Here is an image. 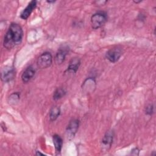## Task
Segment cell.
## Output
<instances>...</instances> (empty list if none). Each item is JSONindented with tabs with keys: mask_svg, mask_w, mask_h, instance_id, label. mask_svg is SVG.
Listing matches in <instances>:
<instances>
[{
	"mask_svg": "<svg viewBox=\"0 0 156 156\" xmlns=\"http://www.w3.org/2000/svg\"><path fill=\"white\" fill-rule=\"evenodd\" d=\"M20 99V93L19 92H14L11 94L9 98V102L10 104H15L18 102Z\"/></svg>",
	"mask_w": 156,
	"mask_h": 156,
	"instance_id": "cell-16",
	"label": "cell"
},
{
	"mask_svg": "<svg viewBox=\"0 0 156 156\" xmlns=\"http://www.w3.org/2000/svg\"><path fill=\"white\" fill-rule=\"evenodd\" d=\"M69 51V48L67 45H62L59 48L55 56V62L57 65H61L65 61Z\"/></svg>",
	"mask_w": 156,
	"mask_h": 156,
	"instance_id": "cell-8",
	"label": "cell"
},
{
	"mask_svg": "<svg viewBox=\"0 0 156 156\" xmlns=\"http://www.w3.org/2000/svg\"><path fill=\"white\" fill-rule=\"evenodd\" d=\"M154 112V106L152 104H149L145 108V113L146 115H151Z\"/></svg>",
	"mask_w": 156,
	"mask_h": 156,
	"instance_id": "cell-17",
	"label": "cell"
},
{
	"mask_svg": "<svg viewBox=\"0 0 156 156\" xmlns=\"http://www.w3.org/2000/svg\"><path fill=\"white\" fill-rule=\"evenodd\" d=\"M15 76L14 67L11 66H5L1 71V80L4 82H9L13 80Z\"/></svg>",
	"mask_w": 156,
	"mask_h": 156,
	"instance_id": "cell-7",
	"label": "cell"
},
{
	"mask_svg": "<svg viewBox=\"0 0 156 156\" xmlns=\"http://www.w3.org/2000/svg\"><path fill=\"white\" fill-rule=\"evenodd\" d=\"M96 87V81L92 77H88L82 83V88L87 93H90L94 91Z\"/></svg>",
	"mask_w": 156,
	"mask_h": 156,
	"instance_id": "cell-12",
	"label": "cell"
},
{
	"mask_svg": "<svg viewBox=\"0 0 156 156\" xmlns=\"http://www.w3.org/2000/svg\"><path fill=\"white\" fill-rule=\"evenodd\" d=\"M52 63V56L49 52L41 54L37 58V65L40 69H46Z\"/></svg>",
	"mask_w": 156,
	"mask_h": 156,
	"instance_id": "cell-3",
	"label": "cell"
},
{
	"mask_svg": "<svg viewBox=\"0 0 156 156\" xmlns=\"http://www.w3.org/2000/svg\"><path fill=\"white\" fill-rule=\"evenodd\" d=\"M36 6H37V1H31L21 13L20 18L23 20H27L29 18V16L30 15L33 10L35 9Z\"/></svg>",
	"mask_w": 156,
	"mask_h": 156,
	"instance_id": "cell-9",
	"label": "cell"
},
{
	"mask_svg": "<svg viewBox=\"0 0 156 156\" xmlns=\"http://www.w3.org/2000/svg\"><path fill=\"white\" fill-rule=\"evenodd\" d=\"M79 126V121L77 119H72L69 121L66 129V136L69 140L74 138L76 133H77Z\"/></svg>",
	"mask_w": 156,
	"mask_h": 156,
	"instance_id": "cell-5",
	"label": "cell"
},
{
	"mask_svg": "<svg viewBox=\"0 0 156 156\" xmlns=\"http://www.w3.org/2000/svg\"><path fill=\"white\" fill-rule=\"evenodd\" d=\"M35 155H44V154L41 153L40 151H36Z\"/></svg>",
	"mask_w": 156,
	"mask_h": 156,
	"instance_id": "cell-18",
	"label": "cell"
},
{
	"mask_svg": "<svg viewBox=\"0 0 156 156\" xmlns=\"http://www.w3.org/2000/svg\"><path fill=\"white\" fill-rule=\"evenodd\" d=\"M66 91L64 88H62V87L57 88L53 93V96H52L53 99L54 101L59 100L62 98H63L66 95Z\"/></svg>",
	"mask_w": 156,
	"mask_h": 156,
	"instance_id": "cell-15",
	"label": "cell"
},
{
	"mask_svg": "<svg viewBox=\"0 0 156 156\" xmlns=\"http://www.w3.org/2000/svg\"><path fill=\"white\" fill-rule=\"evenodd\" d=\"M52 141H53L57 154H60L62 151V148L63 146L62 138L60 135L57 134H55L52 136Z\"/></svg>",
	"mask_w": 156,
	"mask_h": 156,
	"instance_id": "cell-13",
	"label": "cell"
},
{
	"mask_svg": "<svg viewBox=\"0 0 156 156\" xmlns=\"http://www.w3.org/2000/svg\"><path fill=\"white\" fill-rule=\"evenodd\" d=\"M23 30L21 26L12 23L4 36L3 46L7 49H12L21 44L23 38Z\"/></svg>",
	"mask_w": 156,
	"mask_h": 156,
	"instance_id": "cell-1",
	"label": "cell"
},
{
	"mask_svg": "<svg viewBox=\"0 0 156 156\" xmlns=\"http://www.w3.org/2000/svg\"><path fill=\"white\" fill-rule=\"evenodd\" d=\"M122 55V49L119 46L110 49L105 54V58L111 63H116Z\"/></svg>",
	"mask_w": 156,
	"mask_h": 156,
	"instance_id": "cell-4",
	"label": "cell"
},
{
	"mask_svg": "<svg viewBox=\"0 0 156 156\" xmlns=\"http://www.w3.org/2000/svg\"><path fill=\"white\" fill-rule=\"evenodd\" d=\"M35 74V70L32 66H27L23 71L21 75V80L23 83H27L34 76Z\"/></svg>",
	"mask_w": 156,
	"mask_h": 156,
	"instance_id": "cell-10",
	"label": "cell"
},
{
	"mask_svg": "<svg viewBox=\"0 0 156 156\" xmlns=\"http://www.w3.org/2000/svg\"><path fill=\"white\" fill-rule=\"evenodd\" d=\"M60 114V108L57 105L52 106L49 112V117L51 121H55Z\"/></svg>",
	"mask_w": 156,
	"mask_h": 156,
	"instance_id": "cell-14",
	"label": "cell"
},
{
	"mask_svg": "<svg viewBox=\"0 0 156 156\" xmlns=\"http://www.w3.org/2000/svg\"><path fill=\"white\" fill-rule=\"evenodd\" d=\"M80 60L78 57H74L71 59L68 64L66 71L70 73H76L80 65Z\"/></svg>",
	"mask_w": 156,
	"mask_h": 156,
	"instance_id": "cell-11",
	"label": "cell"
},
{
	"mask_svg": "<svg viewBox=\"0 0 156 156\" xmlns=\"http://www.w3.org/2000/svg\"><path fill=\"white\" fill-rule=\"evenodd\" d=\"M107 21V15L104 12H98L94 13L91 17V26L94 29L102 27Z\"/></svg>",
	"mask_w": 156,
	"mask_h": 156,
	"instance_id": "cell-2",
	"label": "cell"
},
{
	"mask_svg": "<svg viewBox=\"0 0 156 156\" xmlns=\"http://www.w3.org/2000/svg\"><path fill=\"white\" fill-rule=\"evenodd\" d=\"M47 2H48V3H52V2H54L55 1H47Z\"/></svg>",
	"mask_w": 156,
	"mask_h": 156,
	"instance_id": "cell-19",
	"label": "cell"
},
{
	"mask_svg": "<svg viewBox=\"0 0 156 156\" xmlns=\"http://www.w3.org/2000/svg\"><path fill=\"white\" fill-rule=\"evenodd\" d=\"M114 137V132L113 130H108L105 133L101 141L102 150L108 151L113 143Z\"/></svg>",
	"mask_w": 156,
	"mask_h": 156,
	"instance_id": "cell-6",
	"label": "cell"
}]
</instances>
